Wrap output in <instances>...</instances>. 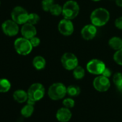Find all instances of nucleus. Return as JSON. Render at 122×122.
I'll list each match as a JSON object with an SVG mask.
<instances>
[{"mask_svg":"<svg viewBox=\"0 0 122 122\" xmlns=\"http://www.w3.org/2000/svg\"><path fill=\"white\" fill-rule=\"evenodd\" d=\"M34 106L33 105H30V104H27L25 106H24L22 109H21V114L22 117H24V118H29L30 117L33 112H34Z\"/></svg>","mask_w":122,"mask_h":122,"instance_id":"18","label":"nucleus"},{"mask_svg":"<svg viewBox=\"0 0 122 122\" xmlns=\"http://www.w3.org/2000/svg\"><path fill=\"white\" fill-rule=\"evenodd\" d=\"M58 28L59 32L62 35L65 36H70L74 31V26L71 20L65 18L60 21V22L58 23Z\"/></svg>","mask_w":122,"mask_h":122,"instance_id":"11","label":"nucleus"},{"mask_svg":"<svg viewBox=\"0 0 122 122\" xmlns=\"http://www.w3.org/2000/svg\"><path fill=\"white\" fill-rule=\"evenodd\" d=\"M115 26L117 29L122 30V16L117 18L115 21Z\"/></svg>","mask_w":122,"mask_h":122,"instance_id":"29","label":"nucleus"},{"mask_svg":"<svg viewBox=\"0 0 122 122\" xmlns=\"http://www.w3.org/2000/svg\"><path fill=\"white\" fill-rule=\"evenodd\" d=\"M93 85L96 91L100 92H105L110 88L111 83L109 78L103 75H99L94 79Z\"/></svg>","mask_w":122,"mask_h":122,"instance_id":"9","label":"nucleus"},{"mask_svg":"<svg viewBox=\"0 0 122 122\" xmlns=\"http://www.w3.org/2000/svg\"><path fill=\"white\" fill-rule=\"evenodd\" d=\"M54 0H42V8L45 11H50L52 6L54 4Z\"/></svg>","mask_w":122,"mask_h":122,"instance_id":"25","label":"nucleus"},{"mask_svg":"<svg viewBox=\"0 0 122 122\" xmlns=\"http://www.w3.org/2000/svg\"><path fill=\"white\" fill-rule=\"evenodd\" d=\"M48 96L54 101L62 99L67 94V87L60 82H57L52 84L48 89Z\"/></svg>","mask_w":122,"mask_h":122,"instance_id":"3","label":"nucleus"},{"mask_svg":"<svg viewBox=\"0 0 122 122\" xmlns=\"http://www.w3.org/2000/svg\"><path fill=\"white\" fill-rule=\"evenodd\" d=\"M80 11L78 4L73 0L67 1L63 6L62 14L65 19L72 20L77 17Z\"/></svg>","mask_w":122,"mask_h":122,"instance_id":"2","label":"nucleus"},{"mask_svg":"<svg viewBox=\"0 0 122 122\" xmlns=\"http://www.w3.org/2000/svg\"><path fill=\"white\" fill-rule=\"evenodd\" d=\"M0 4H1V2H0Z\"/></svg>","mask_w":122,"mask_h":122,"instance_id":"33","label":"nucleus"},{"mask_svg":"<svg viewBox=\"0 0 122 122\" xmlns=\"http://www.w3.org/2000/svg\"><path fill=\"white\" fill-rule=\"evenodd\" d=\"M63 104L64 107H66L68 109H71L75 106V101L71 98H67L63 101Z\"/></svg>","mask_w":122,"mask_h":122,"instance_id":"27","label":"nucleus"},{"mask_svg":"<svg viewBox=\"0 0 122 122\" xmlns=\"http://www.w3.org/2000/svg\"><path fill=\"white\" fill-rule=\"evenodd\" d=\"M13 99L18 103H24L28 99V94L22 89H18L13 93Z\"/></svg>","mask_w":122,"mask_h":122,"instance_id":"15","label":"nucleus"},{"mask_svg":"<svg viewBox=\"0 0 122 122\" xmlns=\"http://www.w3.org/2000/svg\"><path fill=\"white\" fill-rule=\"evenodd\" d=\"M81 93V88L76 85H70L67 87V94L70 97H78Z\"/></svg>","mask_w":122,"mask_h":122,"instance_id":"21","label":"nucleus"},{"mask_svg":"<svg viewBox=\"0 0 122 122\" xmlns=\"http://www.w3.org/2000/svg\"><path fill=\"white\" fill-rule=\"evenodd\" d=\"M113 58L116 64L122 66V48L114 53Z\"/></svg>","mask_w":122,"mask_h":122,"instance_id":"26","label":"nucleus"},{"mask_svg":"<svg viewBox=\"0 0 122 122\" xmlns=\"http://www.w3.org/2000/svg\"><path fill=\"white\" fill-rule=\"evenodd\" d=\"M116 1V4L118 6L122 7V0H115Z\"/></svg>","mask_w":122,"mask_h":122,"instance_id":"31","label":"nucleus"},{"mask_svg":"<svg viewBox=\"0 0 122 122\" xmlns=\"http://www.w3.org/2000/svg\"><path fill=\"white\" fill-rule=\"evenodd\" d=\"M32 65L37 70H42L46 66V61L42 56H37L32 60Z\"/></svg>","mask_w":122,"mask_h":122,"instance_id":"16","label":"nucleus"},{"mask_svg":"<svg viewBox=\"0 0 122 122\" xmlns=\"http://www.w3.org/2000/svg\"><path fill=\"white\" fill-rule=\"evenodd\" d=\"M113 81L115 86L117 87L118 90L122 92V73H116L113 76Z\"/></svg>","mask_w":122,"mask_h":122,"instance_id":"22","label":"nucleus"},{"mask_svg":"<svg viewBox=\"0 0 122 122\" xmlns=\"http://www.w3.org/2000/svg\"><path fill=\"white\" fill-rule=\"evenodd\" d=\"M40 21V16L37 14L36 13H30L29 14V17H28V21L27 22L31 24H33V25H35L37 24Z\"/></svg>","mask_w":122,"mask_h":122,"instance_id":"24","label":"nucleus"},{"mask_svg":"<svg viewBox=\"0 0 122 122\" xmlns=\"http://www.w3.org/2000/svg\"><path fill=\"white\" fill-rule=\"evenodd\" d=\"M56 119L60 122H69L72 117V113L70 111V109L66 107H63L59 109L56 113Z\"/></svg>","mask_w":122,"mask_h":122,"instance_id":"14","label":"nucleus"},{"mask_svg":"<svg viewBox=\"0 0 122 122\" xmlns=\"http://www.w3.org/2000/svg\"><path fill=\"white\" fill-rule=\"evenodd\" d=\"M29 40V41H30V43H31V44H32V46L33 47H37L40 44V39L38 37H37L36 36L32 37V38H31Z\"/></svg>","mask_w":122,"mask_h":122,"instance_id":"28","label":"nucleus"},{"mask_svg":"<svg viewBox=\"0 0 122 122\" xmlns=\"http://www.w3.org/2000/svg\"><path fill=\"white\" fill-rule=\"evenodd\" d=\"M85 74H86L85 69L81 66H78L73 70V75L76 79L78 80L82 79L85 76Z\"/></svg>","mask_w":122,"mask_h":122,"instance_id":"19","label":"nucleus"},{"mask_svg":"<svg viewBox=\"0 0 122 122\" xmlns=\"http://www.w3.org/2000/svg\"><path fill=\"white\" fill-rule=\"evenodd\" d=\"M19 24L12 20H6L1 24L3 32L8 36H14L19 33Z\"/></svg>","mask_w":122,"mask_h":122,"instance_id":"10","label":"nucleus"},{"mask_svg":"<svg viewBox=\"0 0 122 122\" xmlns=\"http://www.w3.org/2000/svg\"><path fill=\"white\" fill-rule=\"evenodd\" d=\"M111 74H112L111 70L109 68H107V67H106V68L104 69V72L102 73L101 75H103V76H106V77H107V78H109V77L111 76Z\"/></svg>","mask_w":122,"mask_h":122,"instance_id":"30","label":"nucleus"},{"mask_svg":"<svg viewBox=\"0 0 122 122\" xmlns=\"http://www.w3.org/2000/svg\"><path fill=\"white\" fill-rule=\"evenodd\" d=\"M109 45L114 50L118 51L122 48V39L118 36H113L109 40Z\"/></svg>","mask_w":122,"mask_h":122,"instance_id":"17","label":"nucleus"},{"mask_svg":"<svg viewBox=\"0 0 122 122\" xmlns=\"http://www.w3.org/2000/svg\"><path fill=\"white\" fill-rule=\"evenodd\" d=\"M110 19L109 11L104 8H98L92 11L90 16L91 24L96 26H103L106 25Z\"/></svg>","mask_w":122,"mask_h":122,"instance_id":"1","label":"nucleus"},{"mask_svg":"<svg viewBox=\"0 0 122 122\" xmlns=\"http://www.w3.org/2000/svg\"><path fill=\"white\" fill-rule=\"evenodd\" d=\"M11 89V83L6 79H0V93L8 92Z\"/></svg>","mask_w":122,"mask_h":122,"instance_id":"20","label":"nucleus"},{"mask_svg":"<svg viewBox=\"0 0 122 122\" xmlns=\"http://www.w3.org/2000/svg\"><path fill=\"white\" fill-rule=\"evenodd\" d=\"M21 34L24 38L30 39L31 38L36 36L37 29H36L35 25L27 22L22 25V29H21Z\"/></svg>","mask_w":122,"mask_h":122,"instance_id":"13","label":"nucleus"},{"mask_svg":"<svg viewBox=\"0 0 122 122\" xmlns=\"http://www.w3.org/2000/svg\"><path fill=\"white\" fill-rule=\"evenodd\" d=\"M29 14L24 8L19 6L14 7L11 12L12 19L17 24L22 25L27 22Z\"/></svg>","mask_w":122,"mask_h":122,"instance_id":"6","label":"nucleus"},{"mask_svg":"<svg viewBox=\"0 0 122 122\" xmlns=\"http://www.w3.org/2000/svg\"><path fill=\"white\" fill-rule=\"evenodd\" d=\"M49 12L53 16H59L63 12V6H61L58 4H54Z\"/></svg>","mask_w":122,"mask_h":122,"instance_id":"23","label":"nucleus"},{"mask_svg":"<svg viewBox=\"0 0 122 122\" xmlns=\"http://www.w3.org/2000/svg\"><path fill=\"white\" fill-rule=\"evenodd\" d=\"M61 64L64 69L71 71L78 66V59L74 54L66 52L61 57Z\"/></svg>","mask_w":122,"mask_h":122,"instance_id":"7","label":"nucleus"},{"mask_svg":"<svg viewBox=\"0 0 122 122\" xmlns=\"http://www.w3.org/2000/svg\"><path fill=\"white\" fill-rule=\"evenodd\" d=\"M106 68V66L104 62L97 59H94L89 61L86 65L87 71L90 74L98 76L101 75Z\"/></svg>","mask_w":122,"mask_h":122,"instance_id":"8","label":"nucleus"},{"mask_svg":"<svg viewBox=\"0 0 122 122\" xmlns=\"http://www.w3.org/2000/svg\"><path fill=\"white\" fill-rule=\"evenodd\" d=\"M14 46L16 51L19 54L22 56L28 55L29 54L31 53L33 49V46H32L29 40L24 37L17 39L14 41Z\"/></svg>","mask_w":122,"mask_h":122,"instance_id":"4","label":"nucleus"},{"mask_svg":"<svg viewBox=\"0 0 122 122\" xmlns=\"http://www.w3.org/2000/svg\"><path fill=\"white\" fill-rule=\"evenodd\" d=\"M92 1H99L101 0H92Z\"/></svg>","mask_w":122,"mask_h":122,"instance_id":"32","label":"nucleus"},{"mask_svg":"<svg viewBox=\"0 0 122 122\" xmlns=\"http://www.w3.org/2000/svg\"><path fill=\"white\" fill-rule=\"evenodd\" d=\"M28 99L37 102L41 100L45 94V89L40 83H35L32 84L27 91Z\"/></svg>","mask_w":122,"mask_h":122,"instance_id":"5","label":"nucleus"},{"mask_svg":"<svg viewBox=\"0 0 122 122\" xmlns=\"http://www.w3.org/2000/svg\"><path fill=\"white\" fill-rule=\"evenodd\" d=\"M81 36L83 39L89 41L95 38L97 34V28L96 26L91 24H87L81 29Z\"/></svg>","mask_w":122,"mask_h":122,"instance_id":"12","label":"nucleus"}]
</instances>
